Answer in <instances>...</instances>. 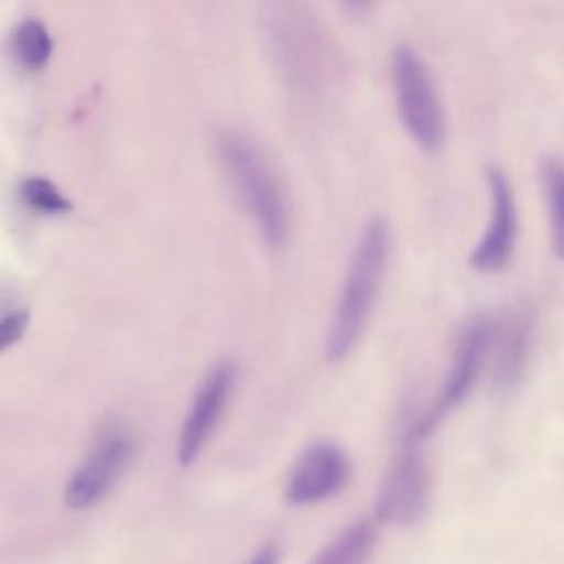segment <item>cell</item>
I'll return each instance as SVG.
<instances>
[{
  "label": "cell",
  "instance_id": "5",
  "mask_svg": "<svg viewBox=\"0 0 564 564\" xmlns=\"http://www.w3.org/2000/svg\"><path fill=\"white\" fill-rule=\"evenodd\" d=\"M416 438L403 434L377 496V518L394 527H410L425 516L430 502V467L416 447Z\"/></svg>",
  "mask_w": 564,
  "mask_h": 564
},
{
  "label": "cell",
  "instance_id": "4",
  "mask_svg": "<svg viewBox=\"0 0 564 564\" xmlns=\"http://www.w3.org/2000/svg\"><path fill=\"white\" fill-rule=\"evenodd\" d=\"M392 84L403 128L423 152H436L445 139L443 108L425 64L405 44L392 51Z\"/></svg>",
  "mask_w": 564,
  "mask_h": 564
},
{
  "label": "cell",
  "instance_id": "8",
  "mask_svg": "<svg viewBox=\"0 0 564 564\" xmlns=\"http://www.w3.org/2000/svg\"><path fill=\"white\" fill-rule=\"evenodd\" d=\"M533 324L529 304L507 306L498 315H491V383L498 392H509L522 381L531 357Z\"/></svg>",
  "mask_w": 564,
  "mask_h": 564
},
{
  "label": "cell",
  "instance_id": "2",
  "mask_svg": "<svg viewBox=\"0 0 564 564\" xmlns=\"http://www.w3.org/2000/svg\"><path fill=\"white\" fill-rule=\"evenodd\" d=\"M216 145L225 174L240 198V205L258 225L264 242L273 249L284 247L291 227L289 205L284 189L260 145L236 130L220 132Z\"/></svg>",
  "mask_w": 564,
  "mask_h": 564
},
{
  "label": "cell",
  "instance_id": "17",
  "mask_svg": "<svg viewBox=\"0 0 564 564\" xmlns=\"http://www.w3.org/2000/svg\"><path fill=\"white\" fill-rule=\"evenodd\" d=\"M249 564H275V549L273 546H264Z\"/></svg>",
  "mask_w": 564,
  "mask_h": 564
},
{
  "label": "cell",
  "instance_id": "10",
  "mask_svg": "<svg viewBox=\"0 0 564 564\" xmlns=\"http://www.w3.org/2000/svg\"><path fill=\"white\" fill-rule=\"evenodd\" d=\"M236 383V366L231 361L216 364L198 386V392L192 401L187 419L181 427L178 438V460L181 465H189L196 460L200 449L212 438L225 408L229 394Z\"/></svg>",
  "mask_w": 564,
  "mask_h": 564
},
{
  "label": "cell",
  "instance_id": "11",
  "mask_svg": "<svg viewBox=\"0 0 564 564\" xmlns=\"http://www.w3.org/2000/svg\"><path fill=\"white\" fill-rule=\"evenodd\" d=\"M377 546V527L370 520H357L337 533L313 564H370Z\"/></svg>",
  "mask_w": 564,
  "mask_h": 564
},
{
  "label": "cell",
  "instance_id": "15",
  "mask_svg": "<svg viewBox=\"0 0 564 564\" xmlns=\"http://www.w3.org/2000/svg\"><path fill=\"white\" fill-rule=\"evenodd\" d=\"M26 322H29V315L24 311H15L0 319V350H4L7 346H11L22 337Z\"/></svg>",
  "mask_w": 564,
  "mask_h": 564
},
{
  "label": "cell",
  "instance_id": "1",
  "mask_svg": "<svg viewBox=\"0 0 564 564\" xmlns=\"http://www.w3.org/2000/svg\"><path fill=\"white\" fill-rule=\"evenodd\" d=\"M390 256V229L383 218H372L350 256L339 297L326 333V357L341 361L364 335L377 304Z\"/></svg>",
  "mask_w": 564,
  "mask_h": 564
},
{
  "label": "cell",
  "instance_id": "16",
  "mask_svg": "<svg viewBox=\"0 0 564 564\" xmlns=\"http://www.w3.org/2000/svg\"><path fill=\"white\" fill-rule=\"evenodd\" d=\"M341 4L346 7L348 13H352V15H364V13L370 9L372 0H341Z\"/></svg>",
  "mask_w": 564,
  "mask_h": 564
},
{
  "label": "cell",
  "instance_id": "14",
  "mask_svg": "<svg viewBox=\"0 0 564 564\" xmlns=\"http://www.w3.org/2000/svg\"><path fill=\"white\" fill-rule=\"evenodd\" d=\"M20 196L24 205H29L37 214H66L70 209L68 198L48 181L42 176H31L24 178L20 185Z\"/></svg>",
  "mask_w": 564,
  "mask_h": 564
},
{
  "label": "cell",
  "instance_id": "3",
  "mask_svg": "<svg viewBox=\"0 0 564 564\" xmlns=\"http://www.w3.org/2000/svg\"><path fill=\"white\" fill-rule=\"evenodd\" d=\"M489 339H491V315L478 313L460 324L445 383L436 394V399L432 401V405L405 434H410L416 441L430 436L441 425V421L469 397V392L478 381L480 370L487 364Z\"/></svg>",
  "mask_w": 564,
  "mask_h": 564
},
{
  "label": "cell",
  "instance_id": "13",
  "mask_svg": "<svg viewBox=\"0 0 564 564\" xmlns=\"http://www.w3.org/2000/svg\"><path fill=\"white\" fill-rule=\"evenodd\" d=\"M11 55L13 59L31 73H37L46 66L53 53V40L46 26L40 20H24L11 33Z\"/></svg>",
  "mask_w": 564,
  "mask_h": 564
},
{
  "label": "cell",
  "instance_id": "6",
  "mask_svg": "<svg viewBox=\"0 0 564 564\" xmlns=\"http://www.w3.org/2000/svg\"><path fill=\"white\" fill-rule=\"evenodd\" d=\"M132 454L134 441L126 427L108 425L101 430L66 485V505L73 509H88L104 500L126 471Z\"/></svg>",
  "mask_w": 564,
  "mask_h": 564
},
{
  "label": "cell",
  "instance_id": "12",
  "mask_svg": "<svg viewBox=\"0 0 564 564\" xmlns=\"http://www.w3.org/2000/svg\"><path fill=\"white\" fill-rule=\"evenodd\" d=\"M540 185L549 207L551 249L557 260L564 262V159L544 156L540 161Z\"/></svg>",
  "mask_w": 564,
  "mask_h": 564
},
{
  "label": "cell",
  "instance_id": "7",
  "mask_svg": "<svg viewBox=\"0 0 564 564\" xmlns=\"http://www.w3.org/2000/svg\"><path fill=\"white\" fill-rule=\"evenodd\" d=\"M489 187V223L487 229L469 256V267L482 275L502 271L516 249L518 216L513 189L507 172L500 165L489 163L485 167Z\"/></svg>",
  "mask_w": 564,
  "mask_h": 564
},
{
  "label": "cell",
  "instance_id": "9",
  "mask_svg": "<svg viewBox=\"0 0 564 564\" xmlns=\"http://www.w3.org/2000/svg\"><path fill=\"white\" fill-rule=\"evenodd\" d=\"M350 480V460L335 443H315L295 460L286 480V500L291 505H317L341 489Z\"/></svg>",
  "mask_w": 564,
  "mask_h": 564
}]
</instances>
